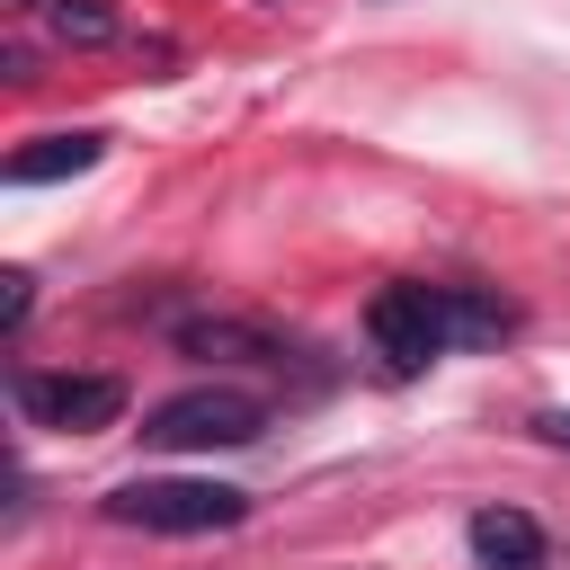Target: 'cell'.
<instances>
[{
  "label": "cell",
  "instance_id": "4",
  "mask_svg": "<svg viewBox=\"0 0 570 570\" xmlns=\"http://www.w3.org/2000/svg\"><path fill=\"white\" fill-rule=\"evenodd\" d=\"M9 401L27 428H53V436H98L125 419V383L116 374H9Z\"/></svg>",
  "mask_w": 570,
  "mask_h": 570
},
{
  "label": "cell",
  "instance_id": "11",
  "mask_svg": "<svg viewBox=\"0 0 570 570\" xmlns=\"http://www.w3.org/2000/svg\"><path fill=\"white\" fill-rule=\"evenodd\" d=\"M534 436H543V445H561V454H570V410H534Z\"/></svg>",
  "mask_w": 570,
  "mask_h": 570
},
{
  "label": "cell",
  "instance_id": "10",
  "mask_svg": "<svg viewBox=\"0 0 570 570\" xmlns=\"http://www.w3.org/2000/svg\"><path fill=\"white\" fill-rule=\"evenodd\" d=\"M27 312H36V276H27V267H9V276H0V338H18V330H27Z\"/></svg>",
  "mask_w": 570,
  "mask_h": 570
},
{
  "label": "cell",
  "instance_id": "3",
  "mask_svg": "<svg viewBox=\"0 0 570 570\" xmlns=\"http://www.w3.org/2000/svg\"><path fill=\"white\" fill-rule=\"evenodd\" d=\"M365 338H374V356H383L392 374L436 365V356L454 347V330H445V285H419V276L383 285V294L365 303Z\"/></svg>",
  "mask_w": 570,
  "mask_h": 570
},
{
  "label": "cell",
  "instance_id": "1",
  "mask_svg": "<svg viewBox=\"0 0 570 570\" xmlns=\"http://www.w3.org/2000/svg\"><path fill=\"white\" fill-rule=\"evenodd\" d=\"M116 525H142V534H232L249 517V490L232 481H178V472H142V481H116L98 499Z\"/></svg>",
  "mask_w": 570,
  "mask_h": 570
},
{
  "label": "cell",
  "instance_id": "5",
  "mask_svg": "<svg viewBox=\"0 0 570 570\" xmlns=\"http://www.w3.org/2000/svg\"><path fill=\"white\" fill-rule=\"evenodd\" d=\"M178 356H214V365H294L303 338H285L276 321H249V312H187L169 321Z\"/></svg>",
  "mask_w": 570,
  "mask_h": 570
},
{
  "label": "cell",
  "instance_id": "6",
  "mask_svg": "<svg viewBox=\"0 0 570 570\" xmlns=\"http://www.w3.org/2000/svg\"><path fill=\"white\" fill-rule=\"evenodd\" d=\"M472 561L481 570H543L552 561V543H543V525L525 517V508H472Z\"/></svg>",
  "mask_w": 570,
  "mask_h": 570
},
{
  "label": "cell",
  "instance_id": "2",
  "mask_svg": "<svg viewBox=\"0 0 570 570\" xmlns=\"http://www.w3.org/2000/svg\"><path fill=\"white\" fill-rule=\"evenodd\" d=\"M267 436V401L240 383H187L160 410H142V445L160 454H214V445H258Z\"/></svg>",
  "mask_w": 570,
  "mask_h": 570
},
{
  "label": "cell",
  "instance_id": "7",
  "mask_svg": "<svg viewBox=\"0 0 570 570\" xmlns=\"http://www.w3.org/2000/svg\"><path fill=\"white\" fill-rule=\"evenodd\" d=\"M107 134H36L27 151H9V187H45V178H80L98 169Z\"/></svg>",
  "mask_w": 570,
  "mask_h": 570
},
{
  "label": "cell",
  "instance_id": "9",
  "mask_svg": "<svg viewBox=\"0 0 570 570\" xmlns=\"http://www.w3.org/2000/svg\"><path fill=\"white\" fill-rule=\"evenodd\" d=\"M45 36L53 45H116V9L107 0H53L45 9Z\"/></svg>",
  "mask_w": 570,
  "mask_h": 570
},
{
  "label": "cell",
  "instance_id": "8",
  "mask_svg": "<svg viewBox=\"0 0 570 570\" xmlns=\"http://www.w3.org/2000/svg\"><path fill=\"white\" fill-rule=\"evenodd\" d=\"M445 330H454V347H490L517 330V303H499L481 285H445Z\"/></svg>",
  "mask_w": 570,
  "mask_h": 570
},
{
  "label": "cell",
  "instance_id": "12",
  "mask_svg": "<svg viewBox=\"0 0 570 570\" xmlns=\"http://www.w3.org/2000/svg\"><path fill=\"white\" fill-rule=\"evenodd\" d=\"M9 9H53V0H9Z\"/></svg>",
  "mask_w": 570,
  "mask_h": 570
}]
</instances>
